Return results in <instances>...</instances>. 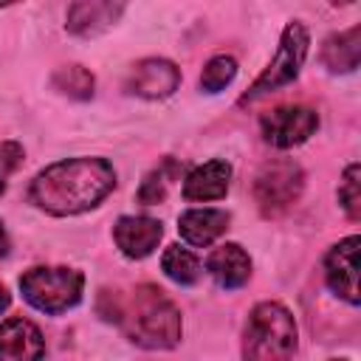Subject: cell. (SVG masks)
I'll return each instance as SVG.
<instances>
[{
    "label": "cell",
    "instance_id": "obj_1",
    "mask_svg": "<svg viewBox=\"0 0 361 361\" xmlns=\"http://www.w3.org/2000/svg\"><path fill=\"white\" fill-rule=\"evenodd\" d=\"M116 186V169L104 158H68L45 166L28 189L37 209L68 217L93 209Z\"/></svg>",
    "mask_w": 361,
    "mask_h": 361
},
{
    "label": "cell",
    "instance_id": "obj_2",
    "mask_svg": "<svg viewBox=\"0 0 361 361\" xmlns=\"http://www.w3.org/2000/svg\"><path fill=\"white\" fill-rule=\"evenodd\" d=\"M107 322H118L127 338L147 350H169L180 341V310L155 285H138L130 299L113 296Z\"/></svg>",
    "mask_w": 361,
    "mask_h": 361
},
{
    "label": "cell",
    "instance_id": "obj_3",
    "mask_svg": "<svg viewBox=\"0 0 361 361\" xmlns=\"http://www.w3.org/2000/svg\"><path fill=\"white\" fill-rule=\"evenodd\" d=\"M296 350V322L279 302H259L245 324L243 355L254 361L288 358Z\"/></svg>",
    "mask_w": 361,
    "mask_h": 361
},
{
    "label": "cell",
    "instance_id": "obj_4",
    "mask_svg": "<svg viewBox=\"0 0 361 361\" xmlns=\"http://www.w3.org/2000/svg\"><path fill=\"white\" fill-rule=\"evenodd\" d=\"M85 288V276L76 268H28L20 276V290L25 302L42 313H65L79 305Z\"/></svg>",
    "mask_w": 361,
    "mask_h": 361
},
{
    "label": "cell",
    "instance_id": "obj_5",
    "mask_svg": "<svg viewBox=\"0 0 361 361\" xmlns=\"http://www.w3.org/2000/svg\"><path fill=\"white\" fill-rule=\"evenodd\" d=\"M307 45H310V34L302 23H288L285 31H282V39H279V48H276V56L268 62V68L254 79V85L240 96V104H251L285 85H290L299 71H302V62L307 56Z\"/></svg>",
    "mask_w": 361,
    "mask_h": 361
},
{
    "label": "cell",
    "instance_id": "obj_6",
    "mask_svg": "<svg viewBox=\"0 0 361 361\" xmlns=\"http://www.w3.org/2000/svg\"><path fill=\"white\" fill-rule=\"evenodd\" d=\"M302 189H305L302 166L296 161H290V158H279V161L265 164L257 172L254 200H257V206H259V212L265 217H276V214L288 212L299 200Z\"/></svg>",
    "mask_w": 361,
    "mask_h": 361
},
{
    "label": "cell",
    "instance_id": "obj_7",
    "mask_svg": "<svg viewBox=\"0 0 361 361\" xmlns=\"http://www.w3.org/2000/svg\"><path fill=\"white\" fill-rule=\"evenodd\" d=\"M262 138L276 149H290L302 141H307L319 130V113L305 104H285L274 107L259 121Z\"/></svg>",
    "mask_w": 361,
    "mask_h": 361
},
{
    "label": "cell",
    "instance_id": "obj_8",
    "mask_svg": "<svg viewBox=\"0 0 361 361\" xmlns=\"http://www.w3.org/2000/svg\"><path fill=\"white\" fill-rule=\"evenodd\" d=\"M358 251L361 237L353 234L341 243H336L324 257V279L336 296H341L350 305H358Z\"/></svg>",
    "mask_w": 361,
    "mask_h": 361
},
{
    "label": "cell",
    "instance_id": "obj_9",
    "mask_svg": "<svg viewBox=\"0 0 361 361\" xmlns=\"http://www.w3.org/2000/svg\"><path fill=\"white\" fill-rule=\"evenodd\" d=\"M180 85V71L169 62V59H141L138 65H133L124 90L141 99H166L175 87Z\"/></svg>",
    "mask_w": 361,
    "mask_h": 361
},
{
    "label": "cell",
    "instance_id": "obj_10",
    "mask_svg": "<svg viewBox=\"0 0 361 361\" xmlns=\"http://www.w3.org/2000/svg\"><path fill=\"white\" fill-rule=\"evenodd\" d=\"M127 0H73L65 17V28L73 37H96L118 23Z\"/></svg>",
    "mask_w": 361,
    "mask_h": 361
},
{
    "label": "cell",
    "instance_id": "obj_11",
    "mask_svg": "<svg viewBox=\"0 0 361 361\" xmlns=\"http://www.w3.org/2000/svg\"><path fill=\"white\" fill-rule=\"evenodd\" d=\"M116 245L124 257L130 259H144L158 248V240L164 237V228L158 220L152 217H118L116 228H113Z\"/></svg>",
    "mask_w": 361,
    "mask_h": 361
},
{
    "label": "cell",
    "instance_id": "obj_12",
    "mask_svg": "<svg viewBox=\"0 0 361 361\" xmlns=\"http://www.w3.org/2000/svg\"><path fill=\"white\" fill-rule=\"evenodd\" d=\"M45 353L42 333L28 319H6L0 324V358L3 361H31Z\"/></svg>",
    "mask_w": 361,
    "mask_h": 361
},
{
    "label": "cell",
    "instance_id": "obj_13",
    "mask_svg": "<svg viewBox=\"0 0 361 361\" xmlns=\"http://www.w3.org/2000/svg\"><path fill=\"white\" fill-rule=\"evenodd\" d=\"M206 271L212 274V279L226 288V290H234V288H243L251 276V259L248 254L243 251V245L237 243H226L220 248H214L206 259Z\"/></svg>",
    "mask_w": 361,
    "mask_h": 361
},
{
    "label": "cell",
    "instance_id": "obj_14",
    "mask_svg": "<svg viewBox=\"0 0 361 361\" xmlns=\"http://www.w3.org/2000/svg\"><path fill=\"white\" fill-rule=\"evenodd\" d=\"M231 166L226 161H206L195 166L183 180V197L186 200H217L228 192Z\"/></svg>",
    "mask_w": 361,
    "mask_h": 361
},
{
    "label": "cell",
    "instance_id": "obj_15",
    "mask_svg": "<svg viewBox=\"0 0 361 361\" xmlns=\"http://www.w3.org/2000/svg\"><path fill=\"white\" fill-rule=\"evenodd\" d=\"M228 228V214L220 209H189L178 220V231L189 245L206 248Z\"/></svg>",
    "mask_w": 361,
    "mask_h": 361
},
{
    "label": "cell",
    "instance_id": "obj_16",
    "mask_svg": "<svg viewBox=\"0 0 361 361\" xmlns=\"http://www.w3.org/2000/svg\"><path fill=\"white\" fill-rule=\"evenodd\" d=\"M361 59V28L353 25L347 31L330 34L322 45V62L333 71V73H350L358 68Z\"/></svg>",
    "mask_w": 361,
    "mask_h": 361
},
{
    "label": "cell",
    "instance_id": "obj_17",
    "mask_svg": "<svg viewBox=\"0 0 361 361\" xmlns=\"http://www.w3.org/2000/svg\"><path fill=\"white\" fill-rule=\"evenodd\" d=\"M180 178V164L175 158H164L152 172H147V178L141 180L138 186V200L144 206H152V203H161L169 192V186Z\"/></svg>",
    "mask_w": 361,
    "mask_h": 361
},
{
    "label": "cell",
    "instance_id": "obj_18",
    "mask_svg": "<svg viewBox=\"0 0 361 361\" xmlns=\"http://www.w3.org/2000/svg\"><path fill=\"white\" fill-rule=\"evenodd\" d=\"M161 268L164 274L178 282V285H195L200 279V259L189 251V248H180V245H169L161 257Z\"/></svg>",
    "mask_w": 361,
    "mask_h": 361
},
{
    "label": "cell",
    "instance_id": "obj_19",
    "mask_svg": "<svg viewBox=\"0 0 361 361\" xmlns=\"http://www.w3.org/2000/svg\"><path fill=\"white\" fill-rule=\"evenodd\" d=\"M54 87L71 99H90L93 96V87H96V79L87 68L82 65H65L59 68L54 76H51Z\"/></svg>",
    "mask_w": 361,
    "mask_h": 361
},
{
    "label": "cell",
    "instance_id": "obj_20",
    "mask_svg": "<svg viewBox=\"0 0 361 361\" xmlns=\"http://www.w3.org/2000/svg\"><path fill=\"white\" fill-rule=\"evenodd\" d=\"M234 76H237V59L220 54V56H212L206 62V68L200 73V87L206 93H220L226 85L234 82Z\"/></svg>",
    "mask_w": 361,
    "mask_h": 361
},
{
    "label": "cell",
    "instance_id": "obj_21",
    "mask_svg": "<svg viewBox=\"0 0 361 361\" xmlns=\"http://www.w3.org/2000/svg\"><path fill=\"white\" fill-rule=\"evenodd\" d=\"M338 203L350 220H361V166L350 164L338 180Z\"/></svg>",
    "mask_w": 361,
    "mask_h": 361
},
{
    "label": "cell",
    "instance_id": "obj_22",
    "mask_svg": "<svg viewBox=\"0 0 361 361\" xmlns=\"http://www.w3.org/2000/svg\"><path fill=\"white\" fill-rule=\"evenodd\" d=\"M23 164V147L17 141H3L0 144V166L6 172H14Z\"/></svg>",
    "mask_w": 361,
    "mask_h": 361
},
{
    "label": "cell",
    "instance_id": "obj_23",
    "mask_svg": "<svg viewBox=\"0 0 361 361\" xmlns=\"http://www.w3.org/2000/svg\"><path fill=\"white\" fill-rule=\"evenodd\" d=\"M8 248H11V243H8L6 226H3V220H0V257H6V254H8Z\"/></svg>",
    "mask_w": 361,
    "mask_h": 361
},
{
    "label": "cell",
    "instance_id": "obj_24",
    "mask_svg": "<svg viewBox=\"0 0 361 361\" xmlns=\"http://www.w3.org/2000/svg\"><path fill=\"white\" fill-rule=\"evenodd\" d=\"M8 305H11V296H8V290H6L3 285H0V313H3V310H6Z\"/></svg>",
    "mask_w": 361,
    "mask_h": 361
},
{
    "label": "cell",
    "instance_id": "obj_25",
    "mask_svg": "<svg viewBox=\"0 0 361 361\" xmlns=\"http://www.w3.org/2000/svg\"><path fill=\"white\" fill-rule=\"evenodd\" d=\"M11 3H20V0H0V8H6V6H11Z\"/></svg>",
    "mask_w": 361,
    "mask_h": 361
},
{
    "label": "cell",
    "instance_id": "obj_26",
    "mask_svg": "<svg viewBox=\"0 0 361 361\" xmlns=\"http://www.w3.org/2000/svg\"><path fill=\"white\" fill-rule=\"evenodd\" d=\"M6 192V180H3V175H0V195Z\"/></svg>",
    "mask_w": 361,
    "mask_h": 361
},
{
    "label": "cell",
    "instance_id": "obj_27",
    "mask_svg": "<svg viewBox=\"0 0 361 361\" xmlns=\"http://www.w3.org/2000/svg\"><path fill=\"white\" fill-rule=\"evenodd\" d=\"M330 3H336V6L341 3V6H344V3H353V0H330Z\"/></svg>",
    "mask_w": 361,
    "mask_h": 361
}]
</instances>
